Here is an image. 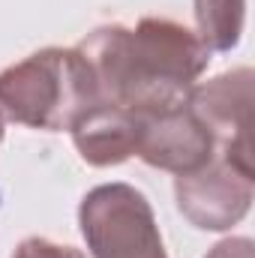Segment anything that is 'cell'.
I'll return each mask as SVG.
<instances>
[{"label": "cell", "instance_id": "obj_3", "mask_svg": "<svg viewBox=\"0 0 255 258\" xmlns=\"http://www.w3.org/2000/svg\"><path fill=\"white\" fill-rule=\"evenodd\" d=\"M81 237L93 258H168L147 195L129 183H102L81 198Z\"/></svg>", "mask_w": 255, "mask_h": 258}, {"label": "cell", "instance_id": "obj_6", "mask_svg": "<svg viewBox=\"0 0 255 258\" xmlns=\"http://www.w3.org/2000/svg\"><path fill=\"white\" fill-rule=\"evenodd\" d=\"M138 117L135 153L150 165L171 174H189L216 156V141L189 105H174Z\"/></svg>", "mask_w": 255, "mask_h": 258}, {"label": "cell", "instance_id": "obj_4", "mask_svg": "<svg viewBox=\"0 0 255 258\" xmlns=\"http://www.w3.org/2000/svg\"><path fill=\"white\" fill-rule=\"evenodd\" d=\"M255 195V171L240 168L216 150V156L189 174L174 177L177 210L201 231H228L237 225Z\"/></svg>", "mask_w": 255, "mask_h": 258}, {"label": "cell", "instance_id": "obj_11", "mask_svg": "<svg viewBox=\"0 0 255 258\" xmlns=\"http://www.w3.org/2000/svg\"><path fill=\"white\" fill-rule=\"evenodd\" d=\"M3 135H6V120L0 117V141H3Z\"/></svg>", "mask_w": 255, "mask_h": 258}, {"label": "cell", "instance_id": "obj_8", "mask_svg": "<svg viewBox=\"0 0 255 258\" xmlns=\"http://www.w3.org/2000/svg\"><path fill=\"white\" fill-rule=\"evenodd\" d=\"M246 0H195L198 36L210 51H231L243 36Z\"/></svg>", "mask_w": 255, "mask_h": 258}, {"label": "cell", "instance_id": "obj_2", "mask_svg": "<svg viewBox=\"0 0 255 258\" xmlns=\"http://www.w3.org/2000/svg\"><path fill=\"white\" fill-rule=\"evenodd\" d=\"M96 102L90 66L75 48H42L0 72V117L21 126L60 132Z\"/></svg>", "mask_w": 255, "mask_h": 258}, {"label": "cell", "instance_id": "obj_7", "mask_svg": "<svg viewBox=\"0 0 255 258\" xmlns=\"http://www.w3.org/2000/svg\"><path fill=\"white\" fill-rule=\"evenodd\" d=\"M69 132L81 159L96 168L126 162L129 156H135L138 147V117L108 102H96L87 111H81Z\"/></svg>", "mask_w": 255, "mask_h": 258}, {"label": "cell", "instance_id": "obj_1", "mask_svg": "<svg viewBox=\"0 0 255 258\" xmlns=\"http://www.w3.org/2000/svg\"><path fill=\"white\" fill-rule=\"evenodd\" d=\"M75 51L90 66L99 102L132 114L183 105L213 54L195 30L153 15L135 27L102 24Z\"/></svg>", "mask_w": 255, "mask_h": 258}, {"label": "cell", "instance_id": "obj_10", "mask_svg": "<svg viewBox=\"0 0 255 258\" xmlns=\"http://www.w3.org/2000/svg\"><path fill=\"white\" fill-rule=\"evenodd\" d=\"M204 258H255V243L249 237H225Z\"/></svg>", "mask_w": 255, "mask_h": 258}, {"label": "cell", "instance_id": "obj_5", "mask_svg": "<svg viewBox=\"0 0 255 258\" xmlns=\"http://www.w3.org/2000/svg\"><path fill=\"white\" fill-rule=\"evenodd\" d=\"M252 78V69L240 66L204 84H195L186 96V105L195 111V117L210 129L216 150L231 162H237L240 168H252V144H249Z\"/></svg>", "mask_w": 255, "mask_h": 258}, {"label": "cell", "instance_id": "obj_9", "mask_svg": "<svg viewBox=\"0 0 255 258\" xmlns=\"http://www.w3.org/2000/svg\"><path fill=\"white\" fill-rule=\"evenodd\" d=\"M12 258H87L81 249L75 246H63V243H54L48 237H27L15 246Z\"/></svg>", "mask_w": 255, "mask_h": 258}]
</instances>
